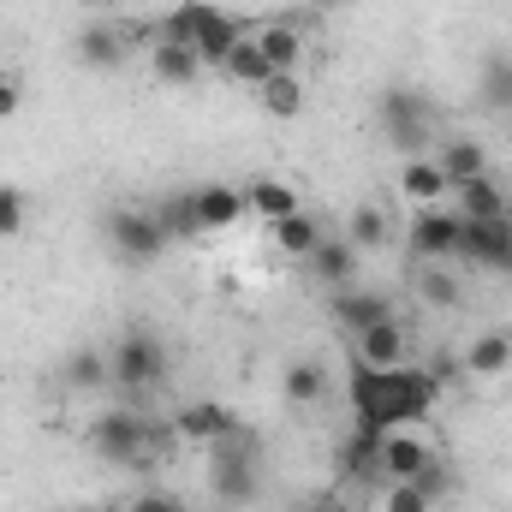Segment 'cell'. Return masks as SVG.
I'll return each instance as SVG.
<instances>
[{
    "instance_id": "cell-17",
    "label": "cell",
    "mask_w": 512,
    "mask_h": 512,
    "mask_svg": "<svg viewBox=\"0 0 512 512\" xmlns=\"http://www.w3.org/2000/svg\"><path fill=\"white\" fill-rule=\"evenodd\" d=\"M256 48H262V60H268L274 72H298V66H304V30L286 24L280 12L256 24Z\"/></svg>"
},
{
    "instance_id": "cell-15",
    "label": "cell",
    "mask_w": 512,
    "mask_h": 512,
    "mask_svg": "<svg viewBox=\"0 0 512 512\" xmlns=\"http://www.w3.org/2000/svg\"><path fill=\"white\" fill-rule=\"evenodd\" d=\"M126 30L120 24H108V18H96V24H84L78 30V60L90 66V72H120L126 66Z\"/></svg>"
},
{
    "instance_id": "cell-24",
    "label": "cell",
    "mask_w": 512,
    "mask_h": 512,
    "mask_svg": "<svg viewBox=\"0 0 512 512\" xmlns=\"http://www.w3.org/2000/svg\"><path fill=\"white\" fill-rule=\"evenodd\" d=\"M251 96L268 120H298V114H304V78H298V72H274V78H268L262 90H251Z\"/></svg>"
},
{
    "instance_id": "cell-9",
    "label": "cell",
    "mask_w": 512,
    "mask_h": 512,
    "mask_svg": "<svg viewBox=\"0 0 512 512\" xmlns=\"http://www.w3.org/2000/svg\"><path fill=\"white\" fill-rule=\"evenodd\" d=\"M435 459V441L417 435V423L405 429H382V477L387 483H417V471Z\"/></svg>"
},
{
    "instance_id": "cell-18",
    "label": "cell",
    "mask_w": 512,
    "mask_h": 512,
    "mask_svg": "<svg viewBox=\"0 0 512 512\" xmlns=\"http://www.w3.org/2000/svg\"><path fill=\"white\" fill-rule=\"evenodd\" d=\"M334 465H340V477H370V471H382V429H376V423H352V429L340 435V447H334Z\"/></svg>"
},
{
    "instance_id": "cell-3",
    "label": "cell",
    "mask_w": 512,
    "mask_h": 512,
    "mask_svg": "<svg viewBox=\"0 0 512 512\" xmlns=\"http://www.w3.org/2000/svg\"><path fill=\"white\" fill-rule=\"evenodd\" d=\"M376 120H382V137L411 161V155H423L429 149V131H435V102L423 96V90H411V84H387L382 102H376Z\"/></svg>"
},
{
    "instance_id": "cell-1",
    "label": "cell",
    "mask_w": 512,
    "mask_h": 512,
    "mask_svg": "<svg viewBox=\"0 0 512 512\" xmlns=\"http://www.w3.org/2000/svg\"><path fill=\"white\" fill-rule=\"evenodd\" d=\"M173 441H179L173 423L143 417L137 405H114V411H102V417L90 423V447H96V459H108V465H131V471H149Z\"/></svg>"
},
{
    "instance_id": "cell-27",
    "label": "cell",
    "mask_w": 512,
    "mask_h": 512,
    "mask_svg": "<svg viewBox=\"0 0 512 512\" xmlns=\"http://www.w3.org/2000/svg\"><path fill=\"white\" fill-rule=\"evenodd\" d=\"M417 298L435 304V310H459V304H465V280H459L447 262H423V268H417Z\"/></svg>"
},
{
    "instance_id": "cell-36",
    "label": "cell",
    "mask_w": 512,
    "mask_h": 512,
    "mask_svg": "<svg viewBox=\"0 0 512 512\" xmlns=\"http://www.w3.org/2000/svg\"><path fill=\"white\" fill-rule=\"evenodd\" d=\"M435 501L417 489V483H387V495H382V507L376 512H429Z\"/></svg>"
},
{
    "instance_id": "cell-29",
    "label": "cell",
    "mask_w": 512,
    "mask_h": 512,
    "mask_svg": "<svg viewBox=\"0 0 512 512\" xmlns=\"http://www.w3.org/2000/svg\"><path fill=\"white\" fill-rule=\"evenodd\" d=\"M322 245V227H316V215H286V221H274V251L280 256H298V262H310V251Z\"/></svg>"
},
{
    "instance_id": "cell-33",
    "label": "cell",
    "mask_w": 512,
    "mask_h": 512,
    "mask_svg": "<svg viewBox=\"0 0 512 512\" xmlns=\"http://www.w3.org/2000/svg\"><path fill=\"white\" fill-rule=\"evenodd\" d=\"M387 239V215L376 209V203H364V209H352V227H346V245L352 251H376Z\"/></svg>"
},
{
    "instance_id": "cell-16",
    "label": "cell",
    "mask_w": 512,
    "mask_h": 512,
    "mask_svg": "<svg viewBox=\"0 0 512 512\" xmlns=\"http://www.w3.org/2000/svg\"><path fill=\"white\" fill-rule=\"evenodd\" d=\"M453 209H459L465 221H501V215H512V197L495 173H483V179L453 185Z\"/></svg>"
},
{
    "instance_id": "cell-31",
    "label": "cell",
    "mask_w": 512,
    "mask_h": 512,
    "mask_svg": "<svg viewBox=\"0 0 512 512\" xmlns=\"http://www.w3.org/2000/svg\"><path fill=\"white\" fill-rule=\"evenodd\" d=\"M66 387L72 393H96V387H108V352H96V346H78L72 358H66Z\"/></svg>"
},
{
    "instance_id": "cell-19",
    "label": "cell",
    "mask_w": 512,
    "mask_h": 512,
    "mask_svg": "<svg viewBox=\"0 0 512 512\" xmlns=\"http://www.w3.org/2000/svg\"><path fill=\"white\" fill-rule=\"evenodd\" d=\"M399 197L411 203V209H429V203H447L453 191H447V173L435 167V155H411L405 167H399Z\"/></svg>"
},
{
    "instance_id": "cell-13",
    "label": "cell",
    "mask_w": 512,
    "mask_h": 512,
    "mask_svg": "<svg viewBox=\"0 0 512 512\" xmlns=\"http://www.w3.org/2000/svg\"><path fill=\"white\" fill-rule=\"evenodd\" d=\"M233 429H239V417H233L221 399H191V405L173 417V435L191 441V447H209V441H221V435H233Z\"/></svg>"
},
{
    "instance_id": "cell-20",
    "label": "cell",
    "mask_w": 512,
    "mask_h": 512,
    "mask_svg": "<svg viewBox=\"0 0 512 512\" xmlns=\"http://www.w3.org/2000/svg\"><path fill=\"white\" fill-rule=\"evenodd\" d=\"M465 376H477V382H495V376H507L512 370V334L507 328H489V334H477L471 346H465Z\"/></svg>"
},
{
    "instance_id": "cell-21",
    "label": "cell",
    "mask_w": 512,
    "mask_h": 512,
    "mask_svg": "<svg viewBox=\"0 0 512 512\" xmlns=\"http://www.w3.org/2000/svg\"><path fill=\"white\" fill-rule=\"evenodd\" d=\"M435 167L447 173V191H453V185H465V179H483V173H489V149H483L477 137H447V143L435 149Z\"/></svg>"
},
{
    "instance_id": "cell-5",
    "label": "cell",
    "mask_w": 512,
    "mask_h": 512,
    "mask_svg": "<svg viewBox=\"0 0 512 512\" xmlns=\"http://www.w3.org/2000/svg\"><path fill=\"white\" fill-rule=\"evenodd\" d=\"M108 382L126 387V393H149V387L167 382V346H161V334H149V328L120 334L114 352H108Z\"/></svg>"
},
{
    "instance_id": "cell-34",
    "label": "cell",
    "mask_w": 512,
    "mask_h": 512,
    "mask_svg": "<svg viewBox=\"0 0 512 512\" xmlns=\"http://www.w3.org/2000/svg\"><path fill=\"white\" fill-rule=\"evenodd\" d=\"M382 376L387 370H364V364H352V417H358V423L376 417V405H382Z\"/></svg>"
},
{
    "instance_id": "cell-8",
    "label": "cell",
    "mask_w": 512,
    "mask_h": 512,
    "mask_svg": "<svg viewBox=\"0 0 512 512\" xmlns=\"http://www.w3.org/2000/svg\"><path fill=\"white\" fill-rule=\"evenodd\" d=\"M459 256L489 268V274H512V215H501V221H465Z\"/></svg>"
},
{
    "instance_id": "cell-28",
    "label": "cell",
    "mask_w": 512,
    "mask_h": 512,
    "mask_svg": "<svg viewBox=\"0 0 512 512\" xmlns=\"http://www.w3.org/2000/svg\"><path fill=\"white\" fill-rule=\"evenodd\" d=\"M477 102L495 114H512V54H489L477 66Z\"/></svg>"
},
{
    "instance_id": "cell-32",
    "label": "cell",
    "mask_w": 512,
    "mask_h": 512,
    "mask_svg": "<svg viewBox=\"0 0 512 512\" xmlns=\"http://www.w3.org/2000/svg\"><path fill=\"white\" fill-rule=\"evenodd\" d=\"M203 18H209V0H179V6L161 18V42H197Z\"/></svg>"
},
{
    "instance_id": "cell-25",
    "label": "cell",
    "mask_w": 512,
    "mask_h": 512,
    "mask_svg": "<svg viewBox=\"0 0 512 512\" xmlns=\"http://www.w3.org/2000/svg\"><path fill=\"white\" fill-rule=\"evenodd\" d=\"M310 274L328 280L334 292H340V286H358V251H352L346 239H322V245L310 251Z\"/></svg>"
},
{
    "instance_id": "cell-23",
    "label": "cell",
    "mask_w": 512,
    "mask_h": 512,
    "mask_svg": "<svg viewBox=\"0 0 512 512\" xmlns=\"http://www.w3.org/2000/svg\"><path fill=\"white\" fill-rule=\"evenodd\" d=\"M245 209H251L256 221H268V227H274V221L298 215L304 203H298V191H292L286 179H251V185H245Z\"/></svg>"
},
{
    "instance_id": "cell-2",
    "label": "cell",
    "mask_w": 512,
    "mask_h": 512,
    "mask_svg": "<svg viewBox=\"0 0 512 512\" xmlns=\"http://www.w3.org/2000/svg\"><path fill=\"white\" fill-rule=\"evenodd\" d=\"M256 483H262V447H256V435L245 423H239L233 435L209 441V489H215L227 507L256 501Z\"/></svg>"
},
{
    "instance_id": "cell-6",
    "label": "cell",
    "mask_w": 512,
    "mask_h": 512,
    "mask_svg": "<svg viewBox=\"0 0 512 512\" xmlns=\"http://www.w3.org/2000/svg\"><path fill=\"white\" fill-rule=\"evenodd\" d=\"M102 239H108V251L131 262V268H143V262H155V256L167 251V227H161V215H149V209H108L102 215Z\"/></svg>"
},
{
    "instance_id": "cell-39",
    "label": "cell",
    "mask_w": 512,
    "mask_h": 512,
    "mask_svg": "<svg viewBox=\"0 0 512 512\" xmlns=\"http://www.w3.org/2000/svg\"><path fill=\"white\" fill-rule=\"evenodd\" d=\"M126 512H185V507H179L173 495H137V501H131Z\"/></svg>"
},
{
    "instance_id": "cell-10",
    "label": "cell",
    "mask_w": 512,
    "mask_h": 512,
    "mask_svg": "<svg viewBox=\"0 0 512 512\" xmlns=\"http://www.w3.org/2000/svg\"><path fill=\"white\" fill-rule=\"evenodd\" d=\"M245 36H256V24L245 18V12L209 6V18H203V30H197V42H191V48H197V60H203V66H221Z\"/></svg>"
},
{
    "instance_id": "cell-41",
    "label": "cell",
    "mask_w": 512,
    "mask_h": 512,
    "mask_svg": "<svg viewBox=\"0 0 512 512\" xmlns=\"http://www.w3.org/2000/svg\"><path fill=\"white\" fill-rule=\"evenodd\" d=\"M304 512H334V501H310Z\"/></svg>"
},
{
    "instance_id": "cell-14",
    "label": "cell",
    "mask_w": 512,
    "mask_h": 512,
    "mask_svg": "<svg viewBox=\"0 0 512 512\" xmlns=\"http://www.w3.org/2000/svg\"><path fill=\"white\" fill-rule=\"evenodd\" d=\"M393 316V298L376 292V286H340L334 292V322L346 328V334H364V328H376Z\"/></svg>"
},
{
    "instance_id": "cell-4",
    "label": "cell",
    "mask_w": 512,
    "mask_h": 512,
    "mask_svg": "<svg viewBox=\"0 0 512 512\" xmlns=\"http://www.w3.org/2000/svg\"><path fill=\"white\" fill-rule=\"evenodd\" d=\"M435 399H441V382L429 376V370H417V364H399V370H387L382 376V405H376V429H405V423H423L429 411H435Z\"/></svg>"
},
{
    "instance_id": "cell-35",
    "label": "cell",
    "mask_w": 512,
    "mask_h": 512,
    "mask_svg": "<svg viewBox=\"0 0 512 512\" xmlns=\"http://www.w3.org/2000/svg\"><path fill=\"white\" fill-rule=\"evenodd\" d=\"M24 215H30V197L18 185H0V239H18L24 233Z\"/></svg>"
},
{
    "instance_id": "cell-40",
    "label": "cell",
    "mask_w": 512,
    "mask_h": 512,
    "mask_svg": "<svg viewBox=\"0 0 512 512\" xmlns=\"http://www.w3.org/2000/svg\"><path fill=\"white\" fill-rule=\"evenodd\" d=\"M304 6H310V12L322 18V12H334V6H346V0H304Z\"/></svg>"
},
{
    "instance_id": "cell-26",
    "label": "cell",
    "mask_w": 512,
    "mask_h": 512,
    "mask_svg": "<svg viewBox=\"0 0 512 512\" xmlns=\"http://www.w3.org/2000/svg\"><path fill=\"white\" fill-rule=\"evenodd\" d=\"M149 72H155L161 84H191V78L203 72V60H197V48H191V42H161V36H155Z\"/></svg>"
},
{
    "instance_id": "cell-7",
    "label": "cell",
    "mask_w": 512,
    "mask_h": 512,
    "mask_svg": "<svg viewBox=\"0 0 512 512\" xmlns=\"http://www.w3.org/2000/svg\"><path fill=\"white\" fill-rule=\"evenodd\" d=\"M459 239H465V215L459 209H441V203L417 209L411 227H405V251L417 256V262H453L459 256Z\"/></svg>"
},
{
    "instance_id": "cell-37",
    "label": "cell",
    "mask_w": 512,
    "mask_h": 512,
    "mask_svg": "<svg viewBox=\"0 0 512 512\" xmlns=\"http://www.w3.org/2000/svg\"><path fill=\"white\" fill-rule=\"evenodd\" d=\"M161 227H167L173 239H191V233H197V215H191V191L161 203Z\"/></svg>"
},
{
    "instance_id": "cell-38",
    "label": "cell",
    "mask_w": 512,
    "mask_h": 512,
    "mask_svg": "<svg viewBox=\"0 0 512 512\" xmlns=\"http://www.w3.org/2000/svg\"><path fill=\"white\" fill-rule=\"evenodd\" d=\"M18 102H24V84H18V78H0V120H12Z\"/></svg>"
},
{
    "instance_id": "cell-12",
    "label": "cell",
    "mask_w": 512,
    "mask_h": 512,
    "mask_svg": "<svg viewBox=\"0 0 512 512\" xmlns=\"http://www.w3.org/2000/svg\"><path fill=\"white\" fill-rule=\"evenodd\" d=\"M191 215H197V233H227L251 209H245V191H233V185H197L191 191Z\"/></svg>"
},
{
    "instance_id": "cell-22",
    "label": "cell",
    "mask_w": 512,
    "mask_h": 512,
    "mask_svg": "<svg viewBox=\"0 0 512 512\" xmlns=\"http://www.w3.org/2000/svg\"><path fill=\"white\" fill-rule=\"evenodd\" d=\"M280 399L298 405V411L322 405V399H328V370H322L316 358H292V364L280 370Z\"/></svg>"
},
{
    "instance_id": "cell-11",
    "label": "cell",
    "mask_w": 512,
    "mask_h": 512,
    "mask_svg": "<svg viewBox=\"0 0 512 512\" xmlns=\"http://www.w3.org/2000/svg\"><path fill=\"white\" fill-rule=\"evenodd\" d=\"M352 346H358V364H364V370H399L405 352H411V334H405L399 316H387V322H376V328L352 334Z\"/></svg>"
},
{
    "instance_id": "cell-30",
    "label": "cell",
    "mask_w": 512,
    "mask_h": 512,
    "mask_svg": "<svg viewBox=\"0 0 512 512\" xmlns=\"http://www.w3.org/2000/svg\"><path fill=\"white\" fill-rule=\"evenodd\" d=\"M221 72H227L233 84H245V90H262V84L274 78V66L262 60V48H256V36H245V42H239V48H233V54L221 60Z\"/></svg>"
}]
</instances>
